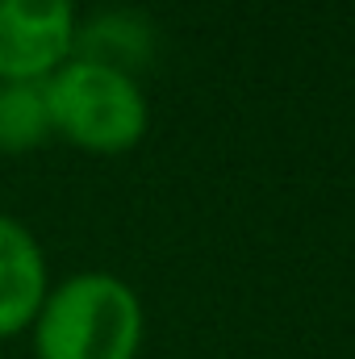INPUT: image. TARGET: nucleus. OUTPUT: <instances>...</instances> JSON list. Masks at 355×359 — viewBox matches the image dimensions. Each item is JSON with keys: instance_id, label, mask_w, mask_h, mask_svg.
Wrapping results in <instances>:
<instances>
[{"instance_id": "nucleus-6", "label": "nucleus", "mask_w": 355, "mask_h": 359, "mask_svg": "<svg viewBox=\"0 0 355 359\" xmlns=\"http://www.w3.org/2000/svg\"><path fill=\"white\" fill-rule=\"evenodd\" d=\"M55 138L46 80H4L0 84V155H34Z\"/></svg>"}, {"instance_id": "nucleus-5", "label": "nucleus", "mask_w": 355, "mask_h": 359, "mask_svg": "<svg viewBox=\"0 0 355 359\" xmlns=\"http://www.w3.org/2000/svg\"><path fill=\"white\" fill-rule=\"evenodd\" d=\"M76 55L134 76V67H142L151 59V29H147L142 17H134L126 8L100 13L92 21H80V29H76Z\"/></svg>"}, {"instance_id": "nucleus-2", "label": "nucleus", "mask_w": 355, "mask_h": 359, "mask_svg": "<svg viewBox=\"0 0 355 359\" xmlns=\"http://www.w3.org/2000/svg\"><path fill=\"white\" fill-rule=\"evenodd\" d=\"M46 109L55 138L84 155H126L147 138L151 109L134 76L72 55L46 80Z\"/></svg>"}, {"instance_id": "nucleus-4", "label": "nucleus", "mask_w": 355, "mask_h": 359, "mask_svg": "<svg viewBox=\"0 0 355 359\" xmlns=\"http://www.w3.org/2000/svg\"><path fill=\"white\" fill-rule=\"evenodd\" d=\"M46 292H51L46 251L17 217L0 213V339L25 334Z\"/></svg>"}, {"instance_id": "nucleus-1", "label": "nucleus", "mask_w": 355, "mask_h": 359, "mask_svg": "<svg viewBox=\"0 0 355 359\" xmlns=\"http://www.w3.org/2000/svg\"><path fill=\"white\" fill-rule=\"evenodd\" d=\"M142 301L113 271H76L51 284L29 339L34 359H138Z\"/></svg>"}, {"instance_id": "nucleus-3", "label": "nucleus", "mask_w": 355, "mask_h": 359, "mask_svg": "<svg viewBox=\"0 0 355 359\" xmlns=\"http://www.w3.org/2000/svg\"><path fill=\"white\" fill-rule=\"evenodd\" d=\"M76 0H0V84L51 80L76 55Z\"/></svg>"}]
</instances>
